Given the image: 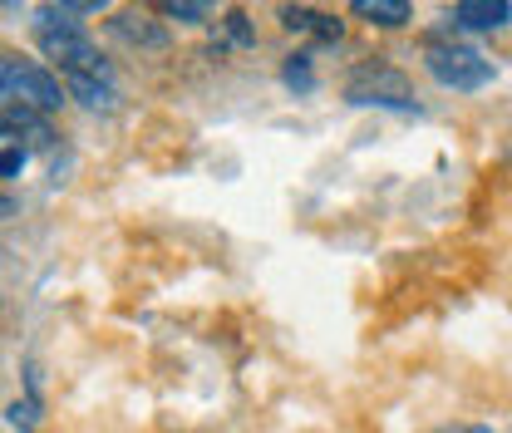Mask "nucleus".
<instances>
[{"label":"nucleus","instance_id":"obj_1","mask_svg":"<svg viewBox=\"0 0 512 433\" xmlns=\"http://www.w3.org/2000/svg\"><path fill=\"white\" fill-rule=\"evenodd\" d=\"M0 104L5 109H30V114H55L64 104V89L55 74H45L40 64L0 55Z\"/></svg>","mask_w":512,"mask_h":433},{"label":"nucleus","instance_id":"obj_2","mask_svg":"<svg viewBox=\"0 0 512 433\" xmlns=\"http://www.w3.org/2000/svg\"><path fill=\"white\" fill-rule=\"evenodd\" d=\"M45 20L50 25H40V50L50 60H60L69 69V79H104V64H99V50L89 45V35H79L69 20L50 15V10H45Z\"/></svg>","mask_w":512,"mask_h":433},{"label":"nucleus","instance_id":"obj_3","mask_svg":"<svg viewBox=\"0 0 512 433\" xmlns=\"http://www.w3.org/2000/svg\"><path fill=\"white\" fill-rule=\"evenodd\" d=\"M429 74L444 84V89H483L493 79V64L483 60L478 50L468 45H429Z\"/></svg>","mask_w":512,"mask_h":433},{"label":"nucleus","instance_id":"obj_4","mask_svg":"<svg viewBox=\"0 0 512 433\" xmlns=\"http://www.w3.org/2000/svg\"><path fill=\"white\" fill-rule=\"evenodd\" d=\"M350 104H394V109H414L404 79L394 69H360L350 79Z\"/></svg>","mask_w":512,"mask_h":433},{"label":"nucleus","instance_id":"obj_5","mask_svg":"<svg viewBox=\"0 0 512 433\" xmlns=\"http://www.w3.org/2000/svg\"><path fill=\"white\" fill-rule=\"evenodd\" d=\"M512 20V5L503 0H458L453 5V25L463 30H503Z\"/></svg>","mask_w":512,"mask_h":433},{"label":"nucleus","instance_id":"obj_6","mask_svg":"<svg viewBox=\"0 0 512 433\" xmlns=\"http://www.w3.org/2000/svg\"><path fill=\"white\" fill-rule=\"evenodd\" d=\"M0 133H15V138H30V143H50V124L30 109H0Z\"/></svg>","mask_w":512,"mask_h":433},{"label":"nucleus","instance_id":"obj_7","mask_svg":"<svg viewBox=\"0 0 512 433\" xmlns=\"http://www.w3.org/2000/svg\"><path fill=\"white\" fill-rule=\"evenodd\" d=\"M286 30H316L320 40H340V20L330 15H316V10H281Z\"/></svg>","mask_w":512,"mask_h":433},{"label":"nucleus","instance_id":"obj_8","mask_svg":"<svg viewBox=\"0 0 512 433\" xmlns=\"http://www.w3.org/2000/svg\"><path fill=\"white\" fill-rule=\"evenodd\" d=\"M355 15H365V20H375V25H404L414 10H409L404 0H355Z\"/></svg>","mask_w":512,"mask_h":433},{"label":"nucleus","instance_id":"obj_9","mask_svg":"<svg viewBox=\"0 0 512 433\" xmlns=\"http://www.w3.org/2000/svg\"><path fill=\"white\" fill-rule=\"evenodd\" d=\"M69 94L84 104V109H114V89L104 79H69Z\"/></svg>","mask_w":512,"mask_h":433},{"label":"nucleus","instance_id":"obj_10","mask_svg":"<svg viewBox=\"0 0 512 433\" xmlns=\"http://www.w3.org/2000/svg\"><path fill=\"white\" fill-rule=\"evenodd\" d=\"M286 84H291V89H301V94H311V89H316V74H311V55H296V60L286 64Z\"/></svg>","mask_w":512,"mask_h":433},{"label":"nucleus","instance_id":"obj_11","mask_svg":"<svg viewBox=\"0 0 512 433\" xmlns=\"http://www.w3.org/2000/svg\"><path fill=\"white\" fill-rule=\"evenodd\" d=\"M5 414H10V424H15V429H35V414H40V409L25 399V404H10Z\"/></svg>","mask_w":512,"mask_h":433},{"label":"nucleus","instance_id":"obj_12","mask_svg":"<svg viewBox=\"0 0 512 433\" xmlns=\"http://www.w3.org/2000/svg\"><path fill=\"white\" fill-rule=\"evenodd\" d=\"M20 168H25V148H5L0 153V178H15Z\"/></svg>","mask_w":512,"mask_h":433},{"label":"nucleus","instance_id":"obj_13","mask_svg":"<svg viewBox=\"0 0 512 433\" xmlns=\"http://www.w3.org/2000/svg\"><path fill=\"white\" fill-rule=\"evenodd\" d=\"M163 10H168L173 20H202V15H207L202 5H163Z\"/></svg>","mask_w":512,"mask_h":433},{"label":"nucleus","instance_id":"obj_14","mask_svg":"<svg viewBox=\"0 0 512 433\" xmlns=\"http://www.w3.org/2000/svg\"><path fill=\"white\" fill-rule=\"evenodd\" d=\"M444 433H493V429H444Z\"/></svg>","mask_w":512,"mask_h":433}]
</instances>
